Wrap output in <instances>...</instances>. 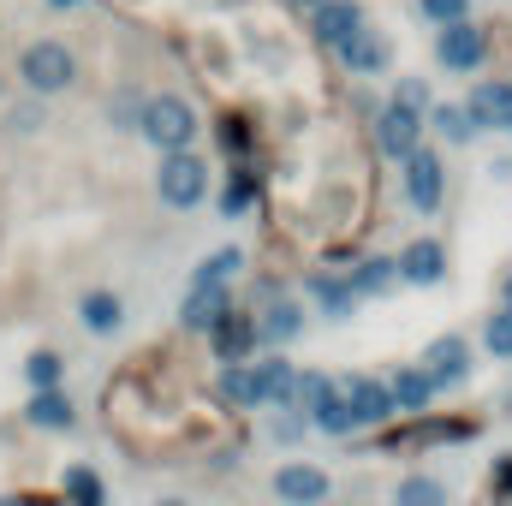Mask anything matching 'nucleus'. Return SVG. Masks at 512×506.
<instances>
[{"mask_svg":"<svg viewBox=\"0 0 512 506\" xmlns=\"http://www.w3.org/2000/svg\"><path fill=\"white\" fill-rule=\"evenodd\" d=\"M137 131L161 149V155H173V149H191L197 143V114H191V102L185 96H173V90H161V96H143V114H137Z\"/></svg>","mask_w":512,"mask_h":506,"instance_id":"1","label":"nucleus"},{"mask_svg":"<svg viewBox=\"0 0 512 506\" xmlns=\"http://www.w3.org/2000/svg\"><path fill=\"white\" fill-rule=\"evenodd\" d=\"M18 84H24L30 96H60V90L78 84V54H72L66 42H30V48L18 54Z\"/></svg>","mask_w":512,"mask_h":506,"instance_id":"2","label":"nucleus"},{"mask_svg":"<svg viewBox=\"0 0 512 506\" xmlns=\"http://www.w3.org/2000/svg\"><path fill=\"white\" fill-rule=\"evenodd\" d=\"M155 197H161L167 209H197V203L209 197V161H203V155H191V149H173V155H161Z\"/></svg>","mask_w":512,"mask_h":506,"instance_id":"3","label":"nucleus"},{"mask_svg":"<svg viewBox=\"0 0 512 506\" xmlns=\"http://www.w3.org/2000/svg\"><path fill=\"white\" fill-rule=\"evenodd\" d=\"M417 143H423V108L387 96L382 108H376V149H382L387 161H405Z\"/></svg>","mask_w":512,"mask_h":506,"instance_id":"4","label":"nucleus"},{"mask_svg":"<svg viewBox=\"0 0 512 506\" xmlns=\"http://www.w3.org/2000/svg\"><path fill=\"white\" fill-rule=\"evenodd\" d=\"M399 167H405V197H411V209H417V215H435V209L447 203V167H441V155L417 143Z\"/></svg>","mask_w":512,"mask_h":506,"instance_id":"5","label":"nucleus"},{"mask_svg":"<svg viewBox=\"0 0 512 506\" xmlns=\"http://www.w3.org/2000/svg\"><path fill=\"white\" fill-rule=\"evenodd\" d=\"M435 60H441L447 72H477V66L489 60V30L471 24V18L441 24V36H435Z\"/></svg>","mask_w":512,"mask_h":506,"instance_id":"6","label":"nucleus"},{"mask_svg":"<svg viewBox=\"0 0 512 506\" xmlns=\"http://www.w3.org/2000/svg\"><path fill=\"white\" fill-rule=\"evenodd\" d=\"M471 435H477V423H441V417L423 411L411 429H393L382 447L387 453H423V447H447V441H471Z\"/></svg>","mask_w":512,"mask_h":506,"instance_id":"7","label":"nucleus"},{"mask_svg":"<svg viewBox=\"0 0 512 506\" xmlns=\"http://www.w3.org/2000/svg\"><path fill=\"white\" fill-rule=\"evenodd\" d=\"M465 120L477 131H512V78H483L465 102Z\"/></svg>","mask_w":512,"mask_h":506,"instance_id":"8","label":"nucleus"},{"mask_svg":"<svg viewBox=\"0 0 512 506\" xmlns=\"http://www.w3.org/2000/svg\"><path fill=\"white\" fill-rule=\"evenodd\" d=\"M334 387L346 393V405H352V423H358V429H376V423H387V417H399V411H393V399H387V381L346 376V381H334Z\"/></svg>","mask_w":512,"mask_h":506,"instance_id":"9","label":"nucleus"},{"mask_svg":"<svg viewBox=\"0 0 512 506\" xmlns=\"http://www.w3.org/2000/svg\"><path fill=\"white\" fill-rule=\"evenodd\" d=\"M423 376L435 381V393H441V387H459V381L471 376V346H465L459 334H441V340L423 352Z\"/></svg>","mask_w":512,"mask_h":506,"instance_id":"10","label":"nucleus"},{"mask_svg":"<svg viewBox=\"0 0 512 506\" xmlns=\"http://www.w3.org/2000/svg\"><path fill=\"white\" fill-rule=\"evenodd\" d=\"M328 489H334L328 471H316V465H304V459L274 471V495H280L286 506H322L328 501Z\"/></svg>","mask_w":512,"mask_h":506,"instance_id":"11","label":"nucleus"},{"mask_svg":"<svg viewBox=\"0 0 512 506\" xmlns=\"http://www.w3.org/2000/svg\"><path fill=\"white\" fill-rule=\"evenodd\" d=\"M209 346H215V358H221V364H245V358L256 352V316L227 310V316L209 328Z\"/></svg>","mask_w":512,"mask_h":506,"instance_id":"12","label":"nucleus"},{"mask_svg":"<svg viewBox=\"0 0 512 506\" xmlns=\"http://www.w3.org/2000/svg\"><path fill=\"white\" fill-rule=\"evenodd\" d=\"M358 24H364V6H358V0H316V6H310V36H316L322 48L346 42Z\"/></svg>","mask_w":512,"mask_h":506,"instance_id":"13","label":"nucleus"},{"mask_svg":"<svg viewBox=\"0 0 512 506\" xmlns=\"http://www.w3.org/2000/svg\"><path fill=\"white\" fill-rule=\"evenodd\" d=\"M334 54H340V66H346L352 78H370V72L387 66V42H382V30H370V24H358L346 42H334Z\"/></svg>","mask_w":512,"mask_h":506,"instance_id":"14","label":"nucleus"},{"mask_svg":"<svg viewBox=\"0 0 512 506\" xmlns=\"http://www.w3.org/2000/svg\"><path fill=\"white\" fill-rule=\"evenodd\" d=\"M387 399H393L399 417H423L429 399H435V381L423 376V364H399V370L387 376Z\"/></svg>","mask_w":512,"mask_h":506,"instance_id":"15","label":"nucleus"},{"mask_svg":"<svg viewBox=\"0 0 512 506\" xmlns=\"http://www.w3.org/2000/svg\"><path fill=\"white\" fill-rule=\"evenodd\" d=\"M393 262H399V280H411V286H435V280L447 274V245H441V239H411Z\"/></svg>","mask_w":512,"mask_h":506,"instance_id":"16","label":"nucleus"},{"mask_svg":"<svg viewBox=\"0 0 512 506\" xmlns=\"http://www.w3.org/2000/svg\"><path fill=\"white\" fill-rule=\"evenodd\" d=\"M251 381H256V411L262 405H274V411H292V381H298V370L274 352V358H262V364H251Z\"/></svg>","mask_w":512,"mask_h":506,"instance_id":"17","label":"nucleus"},{"mask_svg":"<svg viewBox=\"0 0 512 506\" xmlns=\"http://www.w3.org/2000/svg\"><path fill=\"white\" fill-rule=\"evenodd\" d=\"M298 334H304V304L268 298L262 316H256V346H286V340H298Z\"/></svg>","mask_w":512,"mask_h":506,"instance_id":"18","label":"nucleus"},{"mask_svg":"<svg viewBox=\"0 0 512 506\" xmlns=\"http://www.w3.org/2000/svg\"><path fill=\"white\" fill-rule=\"evenodd\" d=\"M227 310H233V292H227V286H191V298H185L179 322H185V334H209Z\"/></svg>","mask_w":512,"mask_h":506,"instance_id":"19","label":"nucleus"},{"mask_svg":"<svg viewBox=\"0 0 512 506\" xmlns=\"http://www.w3.org/2000/svg\"><path fill=\"white\" fill-rule=\"evenodd\" d=\"M304 417H310L322 435H352V429H358V423H352V405H346V393H340L334 381L316 387V399L304 405Z\"/></svg>","mask_w":512,"mask_h":506,"instance_id":"20","label":"nucleus"},{"mask_svg":"<svg viewBox=\"0 0 512 506\" xmlns=\"http://www.w3.org/2000/svg\"><path fill=\"white\" fill-rule=\"evenodd\" d=\"M24 423H36V429H72V423H78V411H72L66 387H36V393H30V405H24Z\"/></svg>","mask_w":512,"mask_h":506,"instance_id":"21","label":"nucleus"},{"mask_svg":"<svg viewBox=\"0 0 512 506\" xmlns=\"http://www.w3.org/2000/svg\"><path fill=\"white\" fill-rule=\"evenodd\" d=\"M304 292L322 304V316H334V322H346L352 310H358V298H352V286H346V274H310L304 280Z\"/></svg>","mask_w":512,"mask_h":506,"instance_id":"22","label":"nucleus"},{"mask_svg":"<svg viewBox=\"0 0 512 506\" xmlns=\"http://www.w3.org/2000/svg\"><path fill=\"white\" fill-rule=\"evenodd\" d=\"M346 286H352V298H382V292L399 286V262L393 256H370V262H358L346 274Z\"/></svg>","mask_w":512,"mask_h":506,"instance_id":"23","label":"nucleus"},{"mask_svg":"<svg viewBox=\"0 0 512 506\" xmlns=\"http://www.w3.org/2000/svg\"><path fill=\"white\" fill-rule=\"evenodd\" d=\"M78 316H84L90 334H120V322H126V298H120V292H84Z\"/></svg>","mask_w":512,"mask_h":506,"instance_id":"24","label":"nucleus"},{"mask_svg":"<svg viewBox=\"0 0 512 506\" xmlns=\"http://www.w3.org/2000/svg\"><path fill=\"white\" fill-rule=\"evenodd\" d=\"M215 393H221L227 405H239V411H256V381H251V358H245V364H221V376H215Z\"/></svg>","mask_w":512,"mask_h":506,"instance_id":"25","label":"nucleus"},{"mask_svg":"<svg viewBox=\"0 0 512 506\" xmlns=\"http://www.w3.org/2000/svg\"><path fill=\"white\" fill-rule=\"evenodd\" d=\"M393 506H447V483L441 477H405L393 489Z\"/></svg>","mask_w":512,"mask_h":506,"instance_id":"26","label":"nucleus"},{"mask_svg":"<svg viewBox=\"0 0 512 506\" xmlns=\"http://www.w3.org/2000/svg\"><path fill=\"white\" fill-rule=\"evenodd\" d=\"M239 262H245V251H233V245H227V251H215V256H203V262H197V274H191V286H227V280L239 274Z\"/></svg>","mask_w":512,"mask_h":506,"instance_id":"27","label":"nucleus"},{"mask_svg":"<svg viewBox=\"0 0 512 506\" xmlns=\"http://www.w3.org/2000/svg\"><path fill=\"white\" fill-rule=\"evenodd\" d=\"M429 126L441 131L447 143H471V137H477V126L465 120V108H459V102H441V108H429Z\"/></svg>","mask_w":512,"mask_h":506,"instance_id":"28","label":"nucleus"},{"mask_svg":"<svg viewBox=\"0 0 512 506\" xmlns=\"http://www.w3.org/2000/svg\"><path fill=\"white\" fill-rule=\"evenodd\" d=\"M256 197H262V185H256V173H251V167L239 161V167H233V185H227V197H221V209H227V215H245V209H251Z\"/></svg>","mask_w":512,"mask_h":506,"instance_id":"29","label":"nucleus"},{"mask_svg":"<svg viewBox=\"0 0 512 506\" xmlns=\"http://www.w3.org/2000/svg\"><path fill=\"white\" fill-rule=\"evenodd\" d=\"M24 376H30V387H66V358L60 352H36L24 364Z\"/></svg>","mask_w":512,"mask_h":506,"instance_id":"30","label":"nucleus"},{"mask_svg":"<svg viewBox=\"0 0 512 506\" xmlns=\"http://www.w3.org/2000/svg\"><path fill=\"white\" fill-rule=\"evenodd\" d=\"M66 501L72 506H102V483H96V471L72 465V471H66Z\"/></svg>","mask_w":512,"mask_h":506,"instance_id":"31","label":"nucleus"},{"mask_svg":"<svg viewBox=\"0 0 512 506\" xmlns=\"http://www.w3.org/2000/svg\"><path fill=\"white\" fill-rule=\"evenodd\" d=\"M483 346H489L495 358H512V310H507V304L483 322Z\"/></svg>","mask_w":512,"mask_h":506,"instance_id":"32","label":"nucleus"},{"mask_svg":"<svg viewBox=\"0 0 512 506\" xmlns=\"http://www.w3.org/2000/svg\"><path fill=\"white\" fill-rule=\"evenodd\" d=\"M137 114H143V96H137V90H126L120 102H108V120L120 131H137Z\"/></svg>","mask_w":512,"mask_h":506,"instance_id":"33","label":"nucleus"},{"mask_svg":"<svg viewBox=\"0 0 512 506\" xmlns=\"http://www.w3.org/2000/svg\"><path fill=\"white\" fill-rule=\"evenodd\" d=\"M423 12L435 24H453V18H471V0H423Z\"/></svg>","mask_w":512,"mask_h":506,"instance_id":"34","label":"nucleus"},{"mask_svg":"<svg viewBox=\"0 0 512 506\" xmlns=\"http://www.w3.org/2000/svg\"><path fill=\"white\" fill-rule=\"evenodd\" d=\"M221 143L233 149V161H245V155H251V131H245V120H227V126H221Z\"/></svg>","mask_w":512,"mask_h":506,"instance_id":"35","label":"nucleus"},{"mask_svg":"<svg viewBox=\"0 0 512 506\" xmlns=\"http://www.w3.org/2000/svg\"><path fill=\"white\" fill-rule=\"evenodd\" d=\"M495 506H512V459L495 465Z\"/></svg>","mask_w":512,"mask_h":506,"instance_id":"36","label":"nucleus"},{"mask_svg":"<svg viewBox=\"0 0 512 506\" xmlns=\"http://www.w3.org/2000/svg\"><path fill=\"white\" fill-rule=\"evenodd\" d=\"M393 96H399V102H411V108H423V102H429V90H423V78H405V84H399Z\"/></svg>","mask_w":512,"mask_h":506,"instance_id":"37","label":"nucleus"},{"mask_svg":"<svg viewBox=\"0 0 512 506\" xmlns=\"http://www.w3.org/2000/svg\"><path fill=\"white\" fill-rule=\"evenodd\" d=\"M42 126V108H12V131H36Z\"/></svg>","mask_w":512,"mask_h":506,"instance_id":"38","label":"nucleus"},{"mask_svg":"<svg viewBox=\"0 0 512 506\" xmlns=\"http://www.w3.org/2000/svg\"><path fill=\"white\" fill-rule=\"evenodd\" d=\"M501 304H507V310H512V274H507V286H501Z\"/></svg>","mask_w":512,"mask_h":506,"instance_id":"39","label":"nucleus"},{"mask_svg":"<svg viewBox=\"0 0 512 506\" xmlns=\"http://www.w3.org/2000/svg\"><path fill=\"white\" fill-rule=\"evenodd\" d=\"M292 6H304V12H310V6H316V0H292Z\"/></svg>","mask_w":512,"mask_h":506,"instance_id":"40","label":"nucleus"},{"mask_svg":"<svg viewBox=\"0 0 512 506\" xmlns=\"http://www.w3.org/2000/svg\"><path fill=\"white\" fill-rule=\"evenodd\" d=\"M155 506H185V501H155Z\"/></svg>","mask_w":512,"mask_h":506,"instance_id":"41","label":"nucleus"},{"mask_svg":"<svg viewBox=\"0 0 512 506\" xmlns=\"http://www.w3.org/2000/svg\"><path fill=\"white\" fill-rule=\"evenodd\" d=\"M54 6H78V0H54Z\"/></svg>","mask_w":512,"mask_h":506,"instance_id":"42","label":"nucleus"}]
</instances>
